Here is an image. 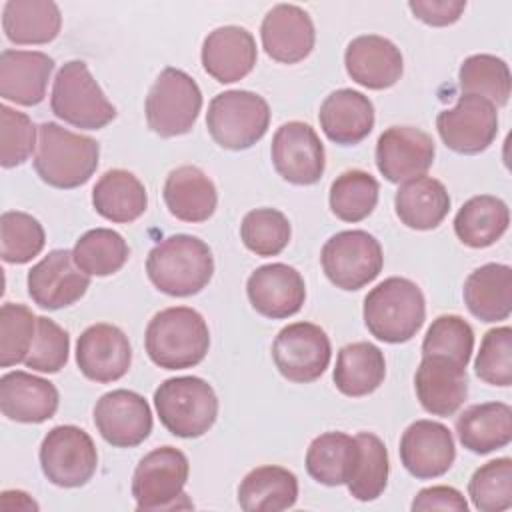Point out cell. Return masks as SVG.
I'll use <instances>...</instances> for the list:
<instances>
[{
  "mask_svg": "<svg viewBox=\"0 0 512 512\" xmlns=\"http://www.w3.org/2000/svg\"><path fill=\"white\" fill-rule=\"evenodd\" d=\"M150 282L164 294L184 298L208 286L214 274L212 250L190 234H174L160 240L146 258Z\"/></svg>",
  "mask_w": 512,
  "mask_h": 512,
  "instance_id": "cell-1",
  "label": "cell"
},
{
  "mask_svg": "<svg viewBox=\"0 0 512 512\" xmlns=\"http://www.w3.org/2000/svg\"><path fill=\"white\" fill-rule=\"evenodd\" d=\"M144 344L150 360L164 370H184L200 364L210 348L206 320L188 306H172L154 314L146 326Z\"/></svg>",
  "mask_w": 512,
  "mask_h": 512,
  "instance_id": "cell-2",
  "label": "cell"
},
{
  "mask_svg": "<svg viewBox=\"0 0 512 512\" xmlns=\"http://www.w3.org/2000/svg\"><path fill=\"white\" fill-rule=\"evenodd\" d=\"M100 146L94 138L70 132L56 122L38 126L34 168L42 182L70 190L86 184L98 168Z\"/></svg>",
  "mask_w": 512,
  "mask_h": 512,
  "instance_id": "cell-3",
  "label": "cell"
},
{
  "mask_svg": "<svg viewBox=\"0 0 512 512\" xmlns=\"http://www.w3.org/2000/svg\"><path fill=\"white\" fill-rule=\"evenodd\" d=\"M368 332L388 344L412 340L424 324L426 300L416 282L400 276L386 278L364 298Z\"/></svg>",
  "mask_w": 512,
  "mask_h": 512,
  "instance_id": "cell-4",
  "label": "cell"
},
{
  "mask_svg": "<svg viewBox=\"0 0 512 512\" xmlns=\"http://www.w3.org/2000/svg\"><path fill=\"white\" fill-rule=\"evenodd\" d=\"M154 406L162 426L178 438H198L218 418L216 392L198 376L164 380L154 390Z\"/></svg>",
  "mask_w": 512,
  "mask_h": 512,
  "instance_id": "cell-5",
  "label": "cell"
},
{
  "mask_svg": "<svg viewBox=\"0 0 512 512\" xmlns=\"http://www.w3.org/2000/svg\"><path fill=\"white\" fill-rule=\"evenodd\" d=\"M50 108L54 116L82 130H100L116 118V108L82 60H70L58 70Z\"/></svg>",
  "mask_w": 512,
  "mask_h": 512,
  "instance_id": "cell-6",
  "label": "cell"
},
{
  "mask_svg": "<svg viewBox=\"0 0 512 512\" xmlns=\"http://www.w3.org/2000/svg\"><path fill=\"white\" fill-rule=\"evenodd\" d=\"M212 140L226 150L254 146L270 126L268 102L250 90H226L216 94L206 112Z\"/></svg>",
  "mask_w": 512,
  "mask_h": 512,
  "instance_id": "cell-7",
  "label": "cell"
},
{
  "mask_svg": "<svg viewBox=\"0 0 512 512\" xmlns=\"http://www.w3.org/2000/svg\"><path fill=\"white\" fill-rule=\"evenodd\" d=\"M190 474L188 458L174 446H160L148 452L132 476V496L136 510L192 508L184 494Z\"/></svg>",
  "mask_w": 512,
  "mask_h": 512,
  "instance_id": "cell-8",
  "label": "cell"
},
{
  "mask_svg": "<svg viewBox=\"0 0 512 512\" xmlns=\"http://www.w3.org/2000/svg\"><path fill=\"white\" fill-rule=\"evenodd\" d=\"M202 108V92L192 76L180 68H164L146 96V122L148 128L162 136L172 138L192 130Z\"/></svg>",
  "mask_w": 512,
  "mask_h": 512,
  "instance_id": "cell-9",
  "label": "cell"
},
{
  "mask_svg": "<svg viewBox=\"0 0 512 512\" xmlns=\"http://www.w3.org/2000/svg\"><path fill=\"white\" fill-rule=\"evenodd\" d=\"M326 278L342 290L370 284L384 264L380 242L364 230H344L326 240L320 254Z\"/></svg>",
  "mask_w": 512,
  "mask_h": 512,
  "instance_id": "cell-10",
  "label": "cell"
},
{
  "mask_svg": "<svg viewBox=\"0 0 512 512\" xmlns=\"http://www.w3.org/2000/svg\"><path fill=\"white\" fill-rule=\"evenodd\" d=\"M44 476L60 488L84 486L96 472L98 452L88 432L62 424L52 428L40 444Z\"/></svg>",
  "mask_w": 512,
  "mask_h": 512,
  "instance_id": "cell-11",
  "label": "cell"
},
{
  "mask_svg": "<svg viewBox=\"0 0 512 512\" xmlns=\"http://www.w3.org/2000/svg\"><path fill=\"white\" fill-rule=\"evenodd\" d=\"M330 356V338L312 322L288 324L272 342V360L278 372L298 384L318 380L328 368Z\"/></svg>",
  "mask_w": 512,
  "mask_h": 512,
  "instance_id": "cell-12",
  "label": "cell"
},
{
  "mask_svg": "<svg viewBox=\"0 0 512 512\" xmlns=\"http://www.w3.org/2000/svg\"><path fill=\"white\" fill-rule=\"evenodd\" d=\"M436 128L450 150L458 154H480L498 134V112L490 100L462 94L456 106L436 116Z\"/></svg>",
  "mask_w": 512,
  "mask_h": 512,
  "instance_id": "cell-13",
  "label": "cell"
},
{
  "mask_svg": "<svg viewBox=\"0 0 512 512\" xmlns=\"http://www.w3.org/2000/svg\"><path fill=\"white\" fill-rule=\"evenodd\" d=\"M270 156L274 170L290 184L310 186L324 174V146L316 130L306 122L282 124L272 138Z\"/></svg>",
  "mask_w": 512,
  "mask_h": 512,
  "instance_id": "cell-14",
  "label": "cell"
},
{
  "mask_svg": "<svg viewBox=\"0 0 512 512\" xmlns=\"http://www.w3.org/2000/svg\"><path fill=\"white\" fill-rule=\"evenodd\" d=\"M28 294L44 310H60L78 302L88 286L90 276L82 272L70 250L48 252L28 272Z\"/></svg>",
  "mask_w": 512,
  "mask_h": 512,
  "instance_id": "cell-15",
  "label": "cell"
},
{
  "mask_svg": "<svg viewBox=\"0 0 512 512\" xmlns=\"http://www.w3.org/2000/svg\"><path fill=\"white\" fill-rule=\"evenodd\" d=\"M94 424L108 444L134 448L152 432V410L144 396L120 388L100 396L94 406Z\"/></svg>",
  "mask_w": 512,
  "mask_h": 512,
  "instance_id": "cell-16",
  "label": "cell"
},
{
  "mask_svg": "<svg viewBox=\"0 0 512 512\" xmlns=\"http://www.w3.org/2000/svg\"><path fill=\"white\" fill-rule=\"evenodd\" d=\"M434 154V140L414 126H392L376 142V166L392 184L424 176L434 162Z\"/></svg>",
  "mask_w": 512,
  "mask_h": 512,
  "instance_id": "cell-17",
  "label": "cell"
},
{
  "mask_svg": "<svg viewBox=\"0 0 512 512\" xmlns=\"http://www.w3.org/2000/svg\"><path fill=\"white\" fill-rule=\"evenodd\" d=\"M76 364L80 372L100 384L120 380L132 364L128 336L114 324H92L76 342Z\"/></svg>",
  "mask_w": 512,
  "mask_h": 512,
  "instance_id": "cell-18",
  "label": "cell"
},
{
  "mask_svg": "<svg viewBox=\"0 0 512 512\" xmlns=\"http://www.w3.org/2000/svg\"><path fill=\"white\" fill-rule=\"evenodd\" d=\"M456 458L452 432L434 420L412 422L400 438V460L418 480L446 474Z\"/></svg>",
  "mask_w": 512,
  "mask_h": 512,
  "instance_id": "cell-19",
  "label": "cell"
},
{
  "mask_svg": "<svg viewBox=\"0 0 512 512\" xmlns=\"http://www.w3.org/2000/svg\"><path fill=\"white\" fill-rule=\"evenodd\" d=\"M246 292L252 308L272 320L294 316L306 300L302 274L282 262L258 266L246 282Z\"/></svg>",
  "mask_w": 512,
  "mask_h": 512,
  "instance_id": "cell-20",
  "label": "cell"
},
{
  "mask_svg": "<svg viewBox=\"0 0 512 512\" xmlns=\"http://www.w3.org/2000/svg\"><path fill=\"white\" fill-rule=\"evenodd\" d=\"M260 38L264 52L282 64L304 60L316 42L310 14L296 4H276L262 20Z\"/></svg>",
  "mask_w": 512,
  "mask_h": 512,
  "instance_id": "cell-21",
  "label": "cell"
},
{
  "mask_svg": "<svg viewBox=\"0 0 512 512\" xmlns=\"http://www.w3.org/2000/svg\"><path fill=\"white\" fill-rule=\"evenodd\" d=\"M422 408L434 416H452L468 396L466 368L444 356H422L414 376Z\"/></svg>",
  "mask_w": 512,
  "mask_h": 512,
  "instance_id": "cell-22",
  "label": "cell"
},
{
  "mask_svg": "<svg viewBox=\"0 0 512 512\" xmlns=\"http://www.w3.org/2000/svg\"><path fill=\"white\" fill-rule=\"evenodd\" d=\"M348 76L370 90L394 86L404 70L402 54L394 42L384 36L366 34L354 38L344 52Z\"/></svg>",
  "mask_w": 512,
  "mask_h": 512,
  "instance_id": "cell-23",
  "label": "cell"
},
{
  "mask_svg": "<svg viewBox=\"0 0 512 512\" xmlns=\"http://www.w3.org/2000/svg\"><path fill=\"white\" fill-rule=\"evenodd\" d=\"M202 66L220 84H232L248 76L256 64V40L242 26H220L202 44Z\"/></svg>",
  "mask_w": 512,
  "mask_h": 512,
  "instance_id": "cell-24",
  "label": "cell"
},
{
  "mask_svg": "<svg viewBox=\"0 0 512 512\" xmlns=\"http://www.w3.org/2000/svg\"><path fill=\"white\" fill-rule=\"evenodd\" d=\"M58 390L52 382L14 370L0 378V410L8 420L40 424L58 410Z\"/></svg>",
  "mask_w": 512,
  "mask_h": 512,
  "instance_id": "cell-25",
  "label": "cell"
},
{
  "mask_svg": "<svg viewBox=\"0 0 512 512\" xmlns=\"http://www.w3.org/2000/svg\"><path fill=\"white\" fill-rule=\"evenodd\" d=\"M54 60L36 50H2L0 96L20 106H36L46 96Z\"/></svg>",
  "mask_w": 512,
  "mask_h": 512,
  "instance_id": "cell-26",
  "label": "cell"
},
{
  "mask_svg": "<svg viewBox=\"0 0 512 512\" xmlns=\"http://www.w3.org/2000/svg\"><path fill=\"white\" fill-rule=\"evenodd\" d=\"M318 120L328 140L340 146H354L372 132L374 106L362 92L342 88L326 96L320 106Z\"/></svg>",
  "mask_w": 512,
  "mask_h": 512,
  "instance_id": "cell-27",
  "label": "cell"
},
{
  "mask_svg": "<svg viewBox=\"0 0 512 512\" xmlns=\"http://www.w3.org/2000/svg\"><path fill=\"white\" fill-rule=\"evenodd\" d=\"M164 202L172 216L182 222L208 220L218 204L214 182L198 166H180L164 182Z\"/></svg>",
  "mask_w": 512,
  "mask_h": 512,
  "instance_id": "cell-28",
  "label": "cell"
},
{
  "mask_svg": "<svg viewBox=\"0 0 512 512\" xmlns=\"http://www.w3.org/2000/svg\"><path fill=\"white\" fill-rule=\"evenodd\" d=\"M464 302L482 322L506 320L512 312V270L506 264H484L464 282Z\"/></svg>",
  "mask_w": 512,
  "mask_h": 512,
  "instance_id": "cell-29",
  "label": "cell"
},
{
  "mask_svg": "<svg viewBox=\"0 0 512 512\" xmlns=\"http://www.w3.org/2000/svg\"><path fill=\"white\" fill-rule=\"evenodd\" d=\"M456 434L474 454L504 448L512 440V408L504 402L474 404L456 418Z\"/></svg>",
  "mask_w": 512,
  "mask_h": 512,
  "instance_id": "cell-30",
  "label": "cell"
},
{
  "mask_svg": "<svg viewBox=\"0 0 512 512\" xmlns=\"http://www.w3.org/2000/svg\"><path fill=\"white\" fill-rule=\"evenodd\" d=\"M400 222L412 230H432L440 226L450 210L446 186L432 176H418L402 182L394 196Z\"/></svg>",
  "mask_w": 512,
  "mask_h": 512,
  "instance_id": "cell-31",
  "label": "cell"
},
{
  "mask_svg": "<svg viewBox=\"0 0 512 512\" xmlns=\"http://www.w3.org/2000/svg\"><path fill=\"white\" fill-rule=\"evenodd\" d=\"M94 210L116 224L138 220L148 206L144 184L128 170L114 168L100 176L92 188Z\"/></svg>",
  "mask_w": 512,
  "mask_h": 512,
  "instance_id": "cell-32",
  "label": "cell"
},
{
  "mask_svg": "<svg viewBox=\"0 0 512 512\" xmlns=\"http://www.w3.org/2000/svg\"><path fill=\"white\" fill-rule=\"evenodd\" d=\"M298 500V480L282 466H258L238 486V504L246 512H280Z\"/></svg>",
  "mask_w": 512,
  "mask_h": 512,
  "instance_id": "cell-33",
  "label": "cell"
},
{
  "mask_svg": "<svg viewBox=\"0 0 512 512\" xmlns=\"http://www.w3.org/2000/svg\"><path fill=\"white\" fill-rule=\"evenodd\" d=\"M62 14L50 0H8L2 28L12 44H48L60 34Z\"/></svg>",
  "mask_w": 512,
  "mask_h": 512,
  "instance_id": "cell-34",
  "label": "cell"
},
{
  "mask_svg": "<svg viewBox=\"0 0 512 512\" xmlns=\"http://www.w3.org/2000/svg\"><path fill=\"white\" fill-rule=\"evenodd\" d=\"M384 376L386 360L378 346L370 342H352L340 348L332 378L344 396H368L384 382Z\"/></svg>",
  "mask_w": 512,
  "mask_h": 512,
  "instance_id": "cell-35",
  "label": "cell"
},
{
  "mask_svg": "<svg viewBox=\"0 0 512 512\" xmlns=\"http://www.w3.org/2000/svg\"><path fill=\"white\" fill-rule=\"evenodd\" d=\"M510 212L504 200L480 194L462 204L454 218L458 240L470 248L492 246L508 230Z\"/></svg>",
  "mask_w": 512,
  "mask_h": 512,
  "instance_id": "cell-36",
  "label": "cell"
},
{
  "mask_svg": "<svg viewBox=\"0 0 512 512\" xmlns=\"http://www.w3.org/2000/svg\"><path fill=\"white\" fill-rule=\"evenodd\" d=\"M354 438L356 456L346 486L356 500L370 502L376 500L386 488L390 472L388 450L384 442L372 432H360Z\"/></svg>",
  "mask_w": 512,
  "mask_h": 512,
  "instance_id": "cell-37",
  "label": "cell"
},
{
  "mask_svg": "<svg viewBox=\"0 0 512 512\" xmlns=\"http://www.w3.org/2000/svg\"><path fill=\"white\" fill-rule=\"evenodd\" d=\"M356 456V438L344 432H324L306 450L308 474L324 486L346 484Z\"/></svg>",
  "mask_w": 512,
  "mask_h": 512,
  "instance_id": "cell-38",
  "label": "cell"
},
{
  "mask_svg": "<svg viewBox=\"0 0 512 512\" xmlns=\"http://www.w3.org/2000/svg\"><path fill=\"white\" fill-rule=\"evenodd\" d=\"M72 256L76 266L88 276H110L126 264L130 248L118 232L94 228L76 240Z\"/></svg>",
  "mask_w": 512,
  "mask_h": 512,
  "instance_id": "cell-39",
  "label": "cell"
},
{
  "mask_svg": "<svg viewBox=\"0 0 512 512\" xmlns=\"http://www.w3.org/2000/svg\"><path fill=\"white\" fill-rule=\"evenodd\" d=\"M380 186L364 170H346L330 186V210L344 222H360L372 214L378 204Z\"/></svg>",
  "mask_w": 512,
  "mask_h": 512,
  "instance_id": "cell-40",
  "label": "cell"
},
{
  "mask_svg": "<svg viewBox=\"0 0 512 512\" xmlns=\"http://www.w3.org/2000/svg\"><path fill=\"white\" fill-rule=\"evenodd\" d=\"M458 80L464 94L482 96L494 106H504L510 98V68L492 54L468 56L460 66Z\"/></svg>",
  "mask_w": 512,
  "mask_h": 512,
  "instance_id": "cell-41",
  "label": "cell"
},
{
  "mask_svg": "<svg viewBox=\"0 0 512 512\" xmlns=\"http://www.w3.org/2000/svg\"><path fill=\"white\" fill-rule=\"evenodd\" d=\"M46 234L42 224L18 210L0 216V256L8 264H26L44 248Z\"/></svg>",
  "mask_w": 512,
  "mask_h": 512,
  "instance_id": "cell-42",
  "label": "cell"
},
{
  "mask_svg": "<svg viewBox=\"0 0 512 512\" xmlns=\"http://www.w3.org/2000/svg\"><path fill=\"white\" fill-rule=\"evenodd\" d=\"M468 494L476 510L502 512L512 506V460L496 458L474 470Z\"/></svg>",
  "mask_w": 512,
  "mask_h": 512,
  "instance_id": "cell-43",
  "label": "cell"
},
{
  "mask_svg": "<svg viewBox=\"0 0 512 512\" xmlns=\"http://www.w3.org/2000/svg\"><path fill=\"white\" fill-rule=\"evenodd\" d=\"M290 222L276 208L250 210L240 224L244 246L256 256H276L290 242Z\"/></svg>",
  "mask_w": 512,
  "mask_h": 512,
  "instance_id": "cell-44",
  "label": "cell"
},
{
  "mask_svg": "<svg viewBox=\"0 0 512 512\" xmlns=\"http://www.w3.org/2000/svg\"><path fill=\"white\" fill-rule=\"evenodd\" d=\"M472 350H474V330L464 318L456 314L438 316L430 324L422 340V356H430V354L444 356L464 368L470 362Z\"/></svg>",
  "mask_w": 512,
  "mask_h": 512,
  "instance_id": "cell-45",
  "label": "cell"
},
{
  "mask_svg": "<svg viewBox=\"0 0 512 512\" xmlns=\"http://www.w3.org/2000/svg\"><path fill=\"white\" fill-rule=\"evenodd\" d=\"M38 316L24 306L6 302L0 308V366L10 368L26 360L34 336Z\"/></svg>",
  "mask_w": 512,
  "mask_h": 512,
  "instance_id": "cell-46",
  "label": "cell"
},
{
  "mask_svg": "<svg viewBox=\"0 0 512 512\" xmlns=\"http://www.w3.org/2000/svg\"><path fill=\"white\" fill-rule=\"evenodd\" d=\"M474 370L490 386L506 388L512 384V330L508 326L492 328L484 334Z\"/></svg>",
  "mask_w": 512,
  "mask_h": 512,
  "instance_id": "cell-47",
  "label": "cell"
},
{
  "mask_svg": "<svg viewBox=\"0 0 512 512\" xmlns=\"http://www.w3.org/2000/svg\"><path fill=\"white\" fill-rule=\"evenodd\" d=\"M0 164L14 168L24 164L36 148V126L24 114L6 104L0 106Z\"/></svg>",
  "mask_w": 512,
  "mask_h": 512,
  "instance_id": "cell-48",
  "label": "cell"
},
{
  "mask_svg": "<svg viewBox=\"0 0 512 512\" xmlns=\"http://www.w3.org/2000/svg\"><path fill=\"white\" fill-rule=\"evenodd\" d=\"M68 352H70L68 332L62 326H58L54 320L46 316H38L34 344L24 364L32 370L54 374L66 366Z\"/></svg>",
  "mask_w": 512,
  "mask_h": 512,
  "instance_id": "cell-49",
  "label": "cell"
},
{
  "mask_svg": "<svg viewBox=\"0 0 512 512\" xmlns=\"http://www.w3.org/2000/svg\"><path fill=\"white\" fill-rule=\"evenodd\" d=\"M408 8L424 24L448 26L462 16L466 2L464 0H410Z\"/></svg>",
  "mask_w": 512,
  "mask_h": 512,
  "instance_id": "cell-50",
  "label": "cell"
},
{
  "mask_svg": "<svg viewBox=\"0 0 512 512\" xmlns=\"http://www.w3.org/2000/svg\"><path fill=\"white\" fill-rule=\"evenodd\" d=\"M414 512L416 510H456V512H466L468 502L466 498L452 486H430L420 490L410 506Z\"/></svg>",
  "mask_w": 512,
  "mask_h": 512,
  "instance_id": "cell-51",
  "label": "cell"
}]
</instances>
